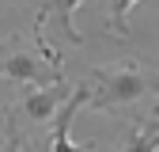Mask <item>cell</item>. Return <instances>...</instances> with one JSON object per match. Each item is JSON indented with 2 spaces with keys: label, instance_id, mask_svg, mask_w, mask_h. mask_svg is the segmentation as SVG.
<instances>
[{
  "label": "cell",
  "instance_id": "1",
  "mask_svg": "<svg viewBox=\"0 0 159 152\" xmlns=\"http://www.w3.org/2000/svg\"><path fill=\"white\" fill-rule=\"evenodd\" d=\"M91 88V110H125L159 95V72L144 65H117V69H91L87 76Z\"/></svg>",
  "mask_w": 159,
  "mask_h": 152
},
{
  "label": "cell",
  "instance_id": "2",
  "mask_svg": "<svg viewBox=\"0 0 159 152\" xmlns=\"http://www.w3.org/2000/svg\"><path fill=\"white\" fill-rule=\"evenodd\" d=\"M72 91L76 88H68L65 80L42 84V88H27L19 95V103L11 107V118H23V126H46V122L57 118V110L72 99Z\"/></svg>",
  "mask_w": 159,
  "mask_h": 152
},
{
  "label": "cell",
  "instance_id": "3",
  "mask_svg": "<svg viewBox=\"0 0 159 152\" xmlns=\"http://www.w3.org/2000/svg\"><path fill=\"white\" fill-rule=\"evenodd\" d=\"M0 76L4 80H15V84H27V88H42V84H57L65 80L46 57H34L27 50H0Z\"/></svg>",
  "mask_w": 159,
  "mask_h": 152
},
{
  "label": "cell",
  "instance_id": "4",
  "mask_svg": "<svg viewBox=\"0 0 159 152\" xmlns=\"http://www.w3.org/2000/svg\"><path fill=\"white\" fill-rule=\"evenodd\" d=\"M87 99H91V88H87V80H84V84L72 91V99L57 110V118H53L49 152H95V141H84V145L72 141V118L80 114V107H87Z\"/></svg>",
  "mask_w": 159,
  "mask_h": 152
},
{
  "label": "cell",
  "instance_id": "5",
  "mask_svg": "<svg viewBox=\"0 0 159 152\" xmlns=\"http://www.w3.org/2000/svg\"><path fill=\"white\" fill-rule=\"evenodd\" d=\"M84 4H87V0H42V8H38V15H34V31H42L46 19H49V23L61 27V34L68 38L72 46H80V42H84V34L76 31L72 15H76V8H84Z\"/></svg>",
  "mask_w": 159,
  "mask_h": 152
},
{
  "label": "cell",
  "instance_id": "6",
  "mask_svg": "<svg viewBox=\"0 0 159 152\" xmlns=\"http://www.w3.org/2000/svg\"><path fill=\"white\" fill-rule=\"evenodd\" d=\"M155 129H159V118L129 126L125 141H121V152H159V148H155Z\"/></svg>",
  "mask_w": 159,
  "mask_h": 152
},
{
  "label": "cell",
  "instance_id": "7",
  "mask_svg": "<svg viewBox=\"0 0 159 152\" xmlns=\"http://www.w3.org/2000/svg\"><path fill=\"white\" fill-rule=\"evenodd\" d=\"M136 0H106V23L114 31V38H129V8Z\"/></svg>",
  "mask_w": 159,
  "mask_h": 152
},
{
  "label": "cell",
  "instance_id": "8",
  "mask_svg": "<svg viewBox=\"0 0 159 152\" xmlns=\"http://www.w3.org/2000/svg\"><path fill=\"white\" fill-rule=\"evenodd\" d=\"M0 152H27V141L15 133V122H8V137H4V148Z\"/></svg>",
  "mask_w": 159,
  "mask_h": 152
}]
</instances>
